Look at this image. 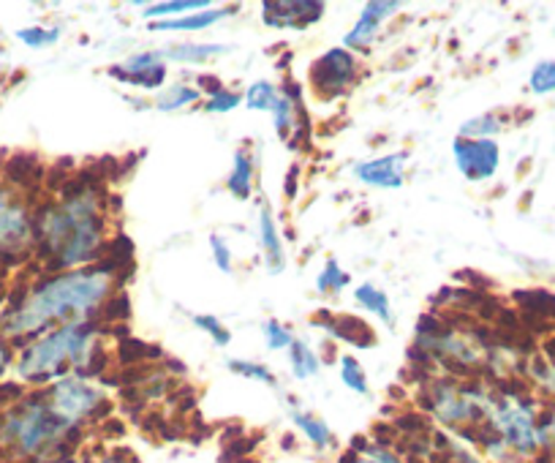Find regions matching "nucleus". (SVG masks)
<instances>
[{
	"instance_id": "423d86ee",
	"label": "nucleus",
	"mask_w": 555,
	"mask_h": 463,
	"mask_svg": "<svg viewBox=\"0 0 555 463\" xmlns=\"http://www.w3.org/2000/svg\"><path fill=\"white\" fill-rule=\"evenodd\" d=\"M47 403L52 407V412L63 420L72 428H79L85 423H93L101 414H106L109 401H106L104 390L95 387L88 376L82 374H66L61 380H55L50 385V390L44 393Z\"/></svg>"
},
{
	"instance_id": "4be33fe9",
	"label": "nucleus",
	"mask_w": 555,
	"mask_h": 463,
	"mask_svg": "<svg viewBox=\"0 0 555 463\" xmlns=\"http://www.w3.org/2000/svg\"><path fill=\"white\" fill-rule=\"evenodd\" d=\"M145 9L142 17L153 20V23H162V20H175L183 17V14L205 12V9H212L210 0H162V3H139Z\"/></svg>"
},
{
	"instance_id": "c756f323",
	"label": "nucleus",
	"mask_w": 555,
	"mask_h": 463,
	"mask_svg": "<svg viewBox=\"0 0 555 463\" xmlns=\"http://www.w3.org/2000/svg\"><path fill=\"white\" fill-rule=\"evenodd\" d=\"M191 322H194V327H199L202 333L210 335V338L216 340V346H229V340H232V330H229L218 317H210V313H191Z\"/></svg>"
},
{
	"instance_id": "a19ab883",
	"label": "nucleus",
	"mask_w": 555,
	"mask_h": 463,
	"mask_svg": "<svg viewBox=\"0 0 555 463\" xmlns=\"http://www.w3.org/2000/svg\"><path fill=\"white\" fill-rule=\"evenodd\" d=\"M542 434H544V445H553L555 447V412L550 414L547 423L542 425Z\"/></svg>"
},
{
	"instance_id": "b1692460",
	"label": "nucleus",
	"mask_w": 555,
	"mask_h": 463,
	"mask_svg": "<svg viewBox=\"0 0 555 463\" xmlns=\"http://www.w3.org/2000/svg\"><path fill=\"white\" fill-rule=\"evenodd\" d=\"M289 360H292V376H295L297 382L313 380L324 365V360L313 352V346H308L306 340H295V344H292Z\"/></svg>"
},
{
	"instance_id": "473e14b6",
	"label": "nucleus",
	"mask_w": 555,
	"mask_h": 463,
	"mask_svg": "<svg viewBox=\"0 0 555 463\" xmlns=\"http://www.w3.org/2000/svg\"><path fill=\"white\" fill-rule=\"evenodd\" d=\"M17 39L23 41L25 47H30V50H44V47L57 44L61 28H39V25H34V28L17 30Z\"/></svg>"
},
{
	"instance_id": "c85d7f7f",
	"label": "nucleus",
	"mask_w": 555,
	"mask_h": 463,
	"mask_svg": "<svg viewBox=\"0 0 555 463\" xmlns=\"http://www.w3.org/2000/svg\"><path fill=\"white\" fill-rule=\"evenodd\" d=\"M227 369L232 371V374L243 376V380L259 382V385H267V387L275 385V374H272L264 363H254V360H229Z\"/></svg>"
},
{
	"instance_id": "a211bd4d",
	"label": "nucleus",
	"mask_w": 555,
	"mask_h": 463,
	"mask_svg": "<svg viewBox=\"0 0 555 463\" xmlns=\"http://www.w3.org/2000/svg\"><path fill=\"white\" fill-rule=\"evenodd\" d=\"M256 229H259V243L261 252H264L267 268H270L272 275H278L286 268V248L284 241H281V229H278L275 216H272V210L267 205L259 210V223H256Z\"/></svg>"
},
{
	"instance_id": "bb28decb",
	"label": "nucleus",
	"mask_w": 555,
	"mask_h": 463,
	"mask_svg": "<svg viewBox=\"0 0 555 463\" xmlns=\"http://www.w3.org/2000/svg\"><path fill=\"white\" fill-rule=\"evenodd\" d=\"M349 281H351L349 273L340 268L338 259H327V265H324L322 273H319V279H317V290H319V295L333 297V295H340V292L349 286Z\"/></svg>"
},
{
	"instance_id": "4468645a",
	"label": "nucleus",
	"mask_w": 555,
	"mask_h": 463,
	"mask_svg": "<svg viewBox=\"0 0 555 463\" xmlns=\"http://www.w3.org/2000/svg\"><path fill=\"white\" fill-rule=\"evenodd\" d=\"M395 12H400L398 0H371V3H365L360 20H357V25L349 30V36H346V50H351L354 55L357 52L371 50L373 41L378 39L382 25L387 23L389 17H395Z\"/></svg>"
},
{
	"instance_id": "c9c22d12",
	"label": "nucleus",
	"mask_w": 555,
	"mask_h": 463,
	"mask_svg": "<svg viewBox=\"0 0 555 463\" xmlns=\"http://www.w3.org/2000/svg\"><path fill=\"white\" fill-rule=\"evenodd\" d=\"M210 252H212V262H216V268L221 270V273H232L234 254H232V248H229L227 237L210 235Z\"/></svg>"
},
{
	"instance_id": "f704fd0d",
	"label": "nucleus",
	"mask_w": 555,
	"mask_h": 463,
	"mask_svg": "<svg viewBox=\"0 0 555 463\" xmlns=\"http://www.w3.org/2000/svg\"><path fill=\"white\" fill-rule=\"evenodd\" d=\"M240 104H243V95L234 93V90L221 88V90H216V93L207 95L205 110H207V112H212V115H223V112L237 110Z\"/></svg>"
},
{
	"instance_id": "dca6fc26",
	"label": "nucleus",
	"mask_w": 555,
	"mask_h": 463,
	"mask_svg": "<svg viewBox=\"0 0 555 463\" xmlns=\"http://www.w3.org/2000/svg\"><path fill=\"white\" fill-rule=\"evenodd\" d=\"M317 327H324L335 340H344V344L357 346V349H371L376 346V333L371 330V324L360 317H351V313H340V317L333 319H313Z\"/></svg>"
},
{
	"instance_id": "393cba45",
	"label": "nucleus",
	"mask_w": 555,
	"mask_h": 463,
	"mask_svg": "<svg viewBox=\"0 0 555 463\" xmlns=\"http://www.w3.org/2000/svg\"><path fill=\"white\" fill-rule=\"evenodd\" d=\"M202 99V90L191 82H172L169 88L162 90V95L156 99L158 112H178L191 106L194 101Z\"/></svg>"
},
{
	"instance_id": "7ed1b4c3",
	"label": "nucleus",
	"mask_w": 555,
	"mask_h": 463,
	"mask_svg": "<svg viewBox=\"0 0 555 463\" xmlns=\"http://www.w3.org/2000/svg\"><path fill=\"white\" fill-rule=\"evenodd\" d=\"M95 360H101L99 324L74 322L63 327L47 330L30 340L17 358V371L30 385H47L66 374H99Z\"/></svg>"
},
{
	"instance_id": "39448f33",
	"label": "nucleus",
	"mask_w": 555,
	"mask_h": 463,
	"mask_svg": "<svg viewBox=\"0 0 555 463\" xmlns=\"http://www.w3.org/2000/svg\"><path fill=\"white\" fill-rule=\"evenodd\" d=\"M488 428L504 441L512 455L528 458L544 445L542 425L537 423V412L526 398L506 393V396L490 398Z\"/></svg>"
},
{
	"instance_id": "f257e3e1",
	"label": "nucleus",
	"mask_w": 555,
	"mask_h": 463,
	"mask_svg": "<svg viewBox=\"0 0 555 463\" xmlns=\"http://www.w3.org/2000/svg\"><path fill=\"white\" fill-rule=\"evenodd\" d=\"M109 292L112 273L101 265L44 275L0 317V335L20 340L63 324L90 322L109 300Z\"/></svg>"
},
{
	"instance_id": "2eb2a0df",
	"label": "nucleus",
	"mask_w": 555,
	"mask_h": 463,
	"mask_svg": "<svg viewBox=\"0 0 555 463\" xmlns=\"http://www.w3.org/2000/svg\"><path fill=\"white\" fill-rule=\"evenodd\" d=\"M354 178L371 189L395 191L405 183V153H389V156L371 158L354 167Z\"/></svg>"
},
{
	"instance_id": "aec40b11",
	"label": "nucleus",
	"mask_w": 555,
	"mask_h": 463,
	"mask_svg": "<svg viewBox=\"0 0 555 463\" xmlns=\"http://www.w3.org/2000/svg\"><path fill=\"white\" fill-rule=\"evenodd\" d=\"M229 52L227 44H199V41H180V44L167 47L162 50L164 61L167 63H191V66H199V63L212 61V57Z\"/></svg>"
},
{
	"instance_id": "a878e982",
	"label": "nucleus",
	"mask_w": 555,
	"mask_h": 463,
	"mask_svg": "<svg viewBox=\"0 0 555 463\" xmlns=\"http://www.w3.org/2000/svg\"><path fill=\"white\" fill-rule=\"evenodd\" d=\"M338 374H340V382H344V387H349V390L357 393V396H367V393H371L365 369H362L360 360L351 358V355H344V358L338 360Z\"/></svg>"
},
{
	"instance_id": "cd10ccee",
	"label": "nucleus",
	"mask_w": 555,
	"mask_h": 463,
	"mask_svg": "<svg viewBox=\"0 0 555 463\" xmlns=\"http://www.w3.org/2000/svg\"><path fill=\"white\" fill-rule=\"evenodd\" d=\"M501 129H504V120L499 115H479V118L463 124L457 137H463V140H493Z\"/></svg>"
},
{
	"instance_id": "72a5a7b5",
	"label": "nucleus",
	"mask_w": 555,
	"mask_h": 463,
	"mask_svg": "<svg viewBox=\"0 0 555 463\" xmlns=\"http://www.w3.org/2000/svg\"><path fill=\"white\" fill-rule=\"evenodd\" d=\"M349 463H405V461L400 455H395L389 447L365 445V447H360V450H351Z\"/></svg>"
},
{
	"instance_id": "9d476101",
	"label": "nucleus",
	"mask_w": 555,
	"mask_h": 463,
	"mask_svg": "<svg viewBox=\"0 0 555 463\" xmlns=\"http://www.w3.org/2000/svg\"><path fill=\"white\" fill-rule=\"evenodd\" d=\"M243 104L248 110L270 112L272 120H275L278 137H289L297 129V101L286 95V90H281L278 85L259 79V82L250 85L243 95Z\"/></svg>"
},
{
	"instance_id": "f8f14e48",
	"label": "nucleus",
	"mask_w": 555,
	"mask_h": 463,
	"mask_svg": "<svg viewBox=\"0 0 555 463\" xmlns=\"http://www.w3.org/2000/svg\"><path fill=\"white\" fill-rule=\"evenodd\" d=\"M167 61L162 52H137L126 61L109 66V77L120 85H133L142 90H158L167 82Z\"/></svg>"
},
{
	"instance_id": "7c9ffc66",
	"label": "nucleus",
	"mask_w": 555,
	"mask_h": 463,
	"mask_svg": "<svg viewBox=\"0 0 555 463\" xmlns=\"http://www.w3.org/2000/svg\"><path fill=\"white\" fill-rule=\"evenodd\" d=\"M528 88L537 95L555 93V61H542L531 68V77H528Z\"/></svg>"
},
{
	"instance_id": "6ab92c4d",
	"label": "nucleus",
	"mask_w": 555,
	"mask_h": 463,
	"mask_svg": "<svg viewBox=\"0 0 555 463\" xmlns=\"http://www.w3.org/2000/svg\"><path fill=\"white\" fill-rule=\"evenodd\" d=\"M289 417H292V423H295V428L300 430V434L306 436V439L311 441L317 450L324 452L335 445L333 428H330L327 420H322L319 414L306 412V409H297V403H295V407L289 409Z\"/></svg>"
},
{
	"instance_id": "79ce46f5",
	"label": "nucleus",
	"mask_w": 555,
	"mask_h": 463,
	"mask_svg": "<svg viewBox=\"0 0 555 463\" xmlns=\"http://www.w3.org/2000/svg\"><path fill=\"white\" fill-rule=\"evenodd\" d=\"M41 463H79L77 458H66V455H57V458H47V461H41Z\"/></svg>"
},
{
	"instance_id": "6e6552de",
	"label": "nucleus",
	"mask_w": 555,
	"mask_h": 463,
	"mask_svg": "<svg viewBox=\"0 0 555 463\" xmlns=\"http://www.w3.org/2000/svg\"><path fill=\"white\" fill-rule=\"evenodd\" d=\"M36 246V213L0 189V262H20Z\"/></svg>"
},
{
	"instance_id": "e433bc0d",
	"label": "nucleus",
	"mask_w": 555,
	"mask_h": 463,
	"mask_svg": "<svg viewBox=\"0 0 555 463\" xmlns=\"http://www.w3.org/2000/svg\"><path fill=\"white\" fill-rule=\"evenodd\" d=\"M531 374H533V380H537V385L542 387V390H547L550 396H555V365L553 363L537 360V363L531 365Z\"/></svg>"
},
{
	"instance_id": "4c0bfd02",
	"label": "nucleus",
	"mask_w": 555,
	"mask_h": 463,
	"mask_svg": "<svg viewBox=\"0 0 555 463\" xmlns=\"http://www.w3.org/2000/svg\"><path fill=\"white\" fill-rule=\"evenodd\" d=\"M101 317L106 319V322H120V319L128 317V300L122 295L117 297H109V300L101 306Z\"/></svg>"
},
{
	"instance_id": "58836bf2",
	"label": "nucleus",
	"mask_w": 555,
	"mask_h": 463,
	"mask_svg": "<svg viewBox=\"0 0 555 463\" xmlns=\"http://www.w3.org/2000/svg\"><path fill=\"white\" fill-rule=\"evenodd\" d=\"M93 463H139V461L137 458L128 455V452L117 450V452H106V455H101L99 461H93Z\"/></svg>"
},
{
	"instance_id": "5701e85b",
	"label": "nucleus",
	"mask_w": 555,
	"mask_h": 463,
	"mask_svg": "<svg viewBox=\"0 0 555 463\" xmlns=\"http://www.w3.org/2000/svg\"><path fill=\"white\" fill-rule=\"evenodd\" d=\"M354 300H357V306H362L367 313H373V317L382 319V322L395 324L392 303H389L387 292L378 290L376 284H360V286H357Z\"/></svg>"
},
{
	"instance_id": "ddd939ff",
	"label": "nucleus",
	"mask_w": 555,
	"mask_h": 463,
	"mask_svg": "<svg viewBox=\"0 0 555 463\" xmlns=\"http://www.w3.org/2000/svg\"><path fill=\"white\" fill-rule=\"evenodd\" d=\"M327 7L317 0H278V3H261V20L270 28L281 30H306L324 17Z\"/></svg>"
},
{
	"instance_id": "412c9836",
	"label": "nucleus",
	"mask_w": 555,
	"mask_h": 463,
	"mask_svg": "<svg viewBox=\"0 0 555 463\" xmlns=\"http://www.w3.org/2000/svg\"><path fill=\"white\" fill-rule=\"evenodd\" d=\"M254 158H250V153L245 151V147H240V151L234 153L232 172H229L227 180V189L234 200H248V196L254 194Z\"/></svg>"
},
{
	"instance_id": "f3484780",
	"label": "nucleus",
	"mask_w": 555,
	"mask_h": 463,
	"mask_svg": "<svg viewBox=\"0 0 555 463\" xmlns=\"http://www.w3.org/2000/svg\"><path fill=\"white\" fill-rule=\"evenodd\" d=\"M237 14V7H223V9H205V12L183 14V17L175 20H162V23H151V30H158V34H199V30L212 28L221 20Z\"/></svg>"
},
{
	"instance_id": "ea45409f",
	"label": "nucleus",
	"mask_w": 555,
	"mask_h": 463,
	"mask_svg": "<svg viewBox=\"0 0 555 463\" xmlns=\"http://www.w3.org/2000/svg\"><path fill=\"white\" fill-rule=\"evenodd\" d=\"M14 360V352H12V344H9L7 338H0V374L9 369V363Z\"/></svg>"
},
{
	"instance_id": "9b49d317",
	"label": "nucleus",
	"mask_w": 555,
	"mask_h": 463,
	"mask_svg": "<svg viewBox=\"0 0 555 463\" xmlns=\"http://www.w3.org/2000/svg\"><path fill=\"white\" fill-rule=\"evenodd\" d=\"M452 156H455L463 178L472 180V183H482L499 172L501 147L495 145V140H463V137H457L452 142Z\"/></svg>"
},
{
	"instance_id": "0eeeda50",
	"label": "nucleus",
	"mask_w": 555,
	"mask_h": 463,
	"mask_svg": "<svg viewBox=\"0 0 555 463\" xmlns=\"http://www.w3.org/2000/svg\"><path fill=\"white\" fill-rule=\"evenodd\" d=\"M490 396L477 387H463L457 382H434L428 387V409L447 428L461 430L488 420Z\"/></svg>"
},
{
	"instance_id": "2f4dec72",
	"label": "nucleus",
	"mask_w": 555,
	"mask_h": 463,
	"mask_svg": "<svg viewBox=\"0 0 555 463\" xmlns=\"http://www.w3.org/2000/svg\"><path fill=\"white\" fill-rule=\"evenodd\" d=\"M264 340H267V349H272V352H284V349H292V344H295L297 338L292 335V330L286 327L284 322H278V319H267Z\"/></svg>"
},
{
	"instance_id": "f03ea898",
	"label": "nucleus",
	"mask_w": 555,
	"mask_h": 463,
	"mask_svg": "<svg viewBox=\"0 0 555 463\" xmlns=\"http://www.w3.org/2000/svg\"><path fill=\"white\" fill-rule=\"evenodd\" d=\"M93 180L68 183L61 200L36 213V254L52 270L90 268L104 257L106 218Z\"/></svg>"
},
{
	"instance_id": "1a4fd4ad",
	"label": "nucleus",
	"mask_w": 555,
	"mask_h": 463,
	"mask_svg": "<svg viewBox=\"0 0 555 463\" xmlns=\"http://www.w3.org/2000/svg\"><path fill=\"white\" fill-rule=\"evenodd\" d=\"M357 72H360V61L354 52L346 47H333L311 66L313 88L327 99H335L357 82Z\"/></svg>"
},
{
	"instance_id": "20e7f679",
	"label": "nucleus",
	"mask_w": 555,
	"mask_h": 463,
	"mask_svg": "<svg viewBox=\"0 0 555 463\" xmlns=\"http://www.w3.org/2000/svg\"><path fill=\"white\" fill-rule=\"evenodd\" d=\"M72 434H77V428L63 423V420L52 412L47 398H30V401H23L20 407H14L12 412H7V417L0 423V441L7 447H12L17 455L25 458L55 452Z\"/></svg>"
}]
</instances>
